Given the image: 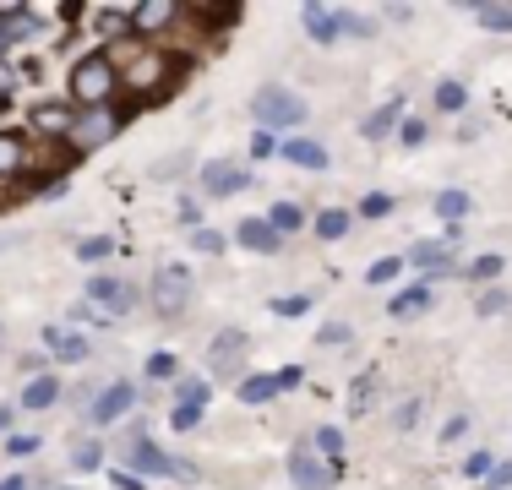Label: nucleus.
Segmentation results:
<instances>
[{
	"label": "nucleus",
	"instance_id": "1",
	"mask_svg": "<svg viewBox=\"0 0 512 490\" xmlns=\"http://www.w3.org/2000/svg\"><path fill=\"white\" fill-rule=\"evenodd\" d=\"M115 88H120V66L109 49H93L71 66V104L77 109H104L115 104Z\"/></svg>",
	"mask_w": 512,
	"mask_h": 490
},
{
	"label": "nucleus",
	"instance_id": "2",
	"mask_svg": "<svg viewBox=\"0 0 512 490\" xmlns=\"http://www.w3.org/2000/svg\"><path fill=\"white\" fill-rule=\"evenodd\" d=\"M120 469H131V474H169V480H197V469H191L186 458H169V452L158 447L148 431H131V436H126Z\"/></svg>",
	"mask_w": 512,
	"mask_h": 490
},
{
	"label": "nucleus",
	"instance_id": "3",
	"mask_svg": "<svg viewBox=\"0 0 512 490\" xmlns=\"http://www.w3.org/2000/svg\"><path fill=\"white\" fill-rule=\"evenodd\" d=\"M120 126H126V109H120V104L82 109V115H77V126H71V137H66V153H71V158L99 153L104 142H115V137H120Z\"/></svg>",
	"mask_w": 512,
	"mask_h": 490
},
{
	"label": "nucleus",
	"instance_id": "4",
	"mask_svg": "<svg viewBox=\"0 0 512 490\" xmlns=\"http://www.w3.org/2000/svg\"><path fill=\"white\" fill-rule=\"evenodd\" d=\"M175 77H180V60H169L164 49H148V55L131 60L126 88L137 93V98H164V93H175V88H180Z\"/></svg>",
	"mask_w": 512,
	"mask_h": 490
},
{
	"label": "nucleus",
	"instance_id": "5",
	"mask_svg": "<svg viewBox=\"0 0 512 490\" xmlns=\"http://www.w3.org/2000/svg\"><path fill=\"white\" fill-rule=\"evenodd\" d=\"M251 115H256V131H295V126H306V104H300L289 88H262L251 98Z\"/></svg>",
	"mask_w": 512,
	"mask_h": 490
},
{
	"label": "nucleus",
	"instance_id": "6",
	"mask_svg": "<svg viewBox=\"0 0 512 490\" xmlns=\"http://www.w3.org/2000/svg\"><path fill=\"white\" fill-rule=\"evenodd\" d=\"M289 480H295L300 490H333L338 480H344V463H327V458H316V452L300 441L295 452H289Z\"/></svg>",
	"mask_w": 512,
	"mask_h": 490
},
{
	"label": "nucleus",
	"instance_id": "7",
	"mask_svg": "<svg viewBox=\"0 0 512 490\" xmlns=\"http://www.w3.org/2000/svg\"><path fill=\"white\" fill-rule=\"evenodd\" d=\"M148 289H153V305L164 316H180L191 305V273H186V267H158Z\"/></svg>",
	"mask_w": 512,
	"mask_h": 490
},
{
	"label": "nucleus",
	"instance_id": "8",
	"mask_svg": "<svg viewBox=\"0 0 512 490\" xmlns=\"http://www.w3.org/2000/svg\"><path fill=\"white\" fill-rule=\"evenodd\" d=\"M246 354H251V338L240 333V327H229V333H218L213 349H207V371H213V376H240Z\"/></svg>",
	"mask_w": 512,
	"mask_h": 490
},
{
	"label": "nucleus",
	"instance_id": "9",
	"mask_svg": "<svg viewBox=\"0 0 512 490\" xmlns=\"http://www.w3.org/2000/svg\"><path fill=\"white\" fill-rule=\"evenodd\" d=\"M33 126H39V137H71V126H77V104H71V98L33 104Z\"/></svg>",
	"mask_w": 512,
	"mask_h": 490
},
{
	"label": "nucleus",
	"instance_id": "10",
	"mask_svg": "<svg viewBox=\"0 0 512 490\" xmlns=\"http://www.w3.org/2000/svg\"><path fill=\"white\" fill-rule=\"evenodd\" d=\"M300 22H306V33L316 44H338L349 28V11H333V6H306L300 11Z\"/></svg>",
	"mask_w": 512,
	"mask_h": 490
},
{
	"label": "nucleus",
	"instance_id": "11",
	"mask_svg": "<svg viewBox=\"0 0 512 490\" xmlns=\"http://www.w3.org/2000/svg\"><path fill=\"white\" fill-rule=\"evenodd\" d=\"M131 403H137V387H131V382H109L99 398H93V425H115L120 414H131Z\"/></svg>",
	"mask_w": 512,
	"mask_h": 490
},
{
	"label": "nucleus",
	"instance_id": "12",
	"mask_svg": "<svg viewBox=\"0 0 512 490\" xmlns=\"http://www.w3.org/2000/svg\"><path fill=\"white\" fill-rule=\"evenodd\" d=\"M175 17H180L175 0H148V6H131V33H137V39H153V33H164Z\"/></svg>",
	"mask_w": 512,
	"mask_h": 490
},
{
	"label": "nucleus",
	"instance_id": "13",
	"mask_svg": "<svg viewBox=\"0 0 512 490\" xmlns=\"http://www.w3.org/2000/svg\"><path fill=\"white\" fill-rule=\"evenodd\" d=\"M88 300H99V305H104V316H126L131 305H137V289L104 273V278H93V284H88Z\"/></svg>",
	"mask_w": 512,
	"mask_h": 490
},
{
	"label": "nucleus",
	"instance_id": "14",
	"mask_svg": "<svg viewBox=\"0 0 512 490\" xmlns=\"http://www.w3.org/2000/svg\"><path fill=\"white\" fill-rule=\"evenodd\" d=\"M246 186H251V169H240V164H224V158H218V164L202 169V191L207 196H235Z\"/></svg>",
	"mask_w": 512,
	"mask_h": 490
},
{
	"label": "nucleus",
	"instance_id": "15",
	"mask_svg": "<svg viewBox=\"0 0 512 490\" xmlns=\"http://www.w3.org/2000/svg\"><path fill=\"white\" fill-rule=\"evenodd\" d=\"M278 153H284L295 169H306V175H322V169L333 164V158H327V147L316 142V137H289V142H278Z\"/></svg>",
	"mask_w": 512,
	"mask_h": 490
},
{
	"label": "nucleus",
	"instance_id": "16",
	"mask_svg": "<svg viewBox=\"0 0 512 490\" xmlns=\"http://www.w3.org/2000/svg\"><path fill=\"white\" fill-rule=\"evenodd\" d=\"M44 343H50L55 360H71V365H82V360L93 354L88 333H71V327H50V333H44Z\"/></svg>",
	"mask_w": 512,
	"mask_h": 490
},
{
	"label": "nucleus",
	"instance_id": "17",
	"mask_svg": "<svg viewBox=\"0 0 512 490\" xmlns=\"http://www.w3.org/2000/svg\"><path fill=\"white\" fill-rule=\"evenodd\" d=\"M398 126H404V104L393 98V104H382V109H371V115H365L360 137H365V142H387Z\"/></svg>",
	"mask_w": 512,
	"mask_h": 490
},
{
	"label": "nucleus",
	"instance_id": "18",
	"mask_svg": "<svg viewBox=\"0 0 512 490\" xmlns=\"http://www.w3.org/2000/svg\"><path fill=\"white\" fill-rule=\"evenodd\" d=\"M235 240L246 245V251H262V256H273L278 245H284V235H273V224H267V218H246V224L235 229Z\"/></svg>",
	"mask_w": 512,
	"mask_h": 490
},
{
	"label": "nucleus",
	"instance_id": "19",
	"mask_svg": "<svg viewBox=\"0 0 512 490\" xmlns=\"http://www.w3.org/2000/svg\"><path fill=\"white\" fill-rule=\"evenodd\" d=\"M28 164V137L22 131H0V180H11Z\"/></svg>",
	"mask_w": 512,
	"mask_h": 490
},
{
	"label": "nucleus",
	"instance_id": "20",
	"mask_svg": "<svg viewBox=\"0 0 512 490\" xmlns=\"http://www.w3.org/2000/svg\"><path fill=\"white\" fill-rule=\"evenodd\" d=\"M431 284H409L404 294H393V300H387V316H420V311H431Z\"/></svg>",
	"mask_w": 512,
	"mask_h": 490
},
{
	"label": "nucleus",
	"instance_id": "21",
	"mask_svg": "<svg viewBox=\"0 0 512 490\" xmlns=\"http://www.w3.org/2000/svg\"><path fill=\"white\" fill-rule=\"evenodd\" d=\"M55 403H60V382H55V376H33V382L22 387V409L39 414V409H55Z\"/></svg>",
	"mask_w": 512,
	"mask_h": 490
},
{
	"label": "nucleus",
	"instance_id": "22",
	"mask_svg": "<svg viewBox=\"0 0 512 490\" xmlns=\"http://www.w3.org/2000/svg\"><path fill=\"white\" fill-rule=\"evenodd\" d=\"M235 398L246 403V409H256V403H273V398H278V382H273V376H262V371H256V376H240Z\"/></svg>",
	"mask_w": 512,
	"mask_h": 490
},
{
	"label": "nucleus",
	"instance_id": "23",
	"mask_svg": "<svg viewBox=\"0 0 512 490\" xmlns=\"http://www.w3.org/2000/svg\"><path fill=\"white\" fill-rule=\"evenodd\" d=\"M267 224H273V235H295V229H306V207L300 202H273Z\"/></svg>",
	"mask_w": 512,
	"mask_h": 490
},
{
	"label": "nucleus",
	"instance_id": "24",
	"mask_svg": "<svg viewBox=\"0 0 512 490\" xmlns=\"http://www.w3.org/2000/svg\"><path fill=\"white\" fill-rule=\"evenodd\" d=\"M349 224H355V218H349L344 207H322L311 229H316V235H322V240H344V235H349Z\"/></svg>",
	"mask_w": 512,
	"mask_h": 490
},
{
	"label": "nucleus",
	"instance_id": "25",
	"mask_svg": "<svg viewBox=\"0 0 512 490\" xmlns=\"http://www.w3.org/2000/svg\"><path fill=\"white\" fill-rule=\"evenodd\" d=\"M436 213H442L447 224H458V218H469V213H474V196L453 186V191H442V196H436Z\"/></svg>",
	"mask_w": 512,
	"mask_h": 490
},
{
	"label": "nucleus",
	"instance_id": "26",
	"mask_svg": "<svg viewBox=\"0 0 512 490\" xmlns=\"http://www.w3.org/2000/svg\"><path fill=\"white\" fill-rule=\"evenodd\" d=\"M409 262H414V267H425V273H447V245L420 240V245L409 251Z\"/></svg>",
	"mask_w": 512,
	"mask_h": 490
},
{
	"label": "nucleus",
	"instance_id": "27",
	"mask_svg": "<svg viewBox=\"0 0 512 490\" xmlns=\"http://www.w3.org/2000/svg\"><path fill=\"white\" fill-rule=\"evenodd\" d=\"M311 452H316V458H327V463H344V431H338V425H322L316 441H311Z\"/></svg>",
	"mask_w": 512,
	"mask_h": 490
},
{
	"label": "nucleus",
	"instance_id": "28",
	"mask_svg": "<svg viewBox=\"0 0 512 490\" xmlns=\"http://www.w3.org/2000/svg\"><path fill=\"white\" fill-rule=\"evenodd\" d=\"M99 463H104V447H99V441H77V447H71V469H77V474H93Z\"/></svg>",
	"mask_w": 512,
	"mask_h": 490
},
{
	"label": "nucleus",
	"instance_id": "29",
	"mask_svg": "<svg viewBox=\"0 0 512 490\" xmlns=\"http://www.w3.org/2000/svg\"><path fill=\"white\" fill-rule=\"evenodd\" d=\"M311 294H278L273 300V316H284V322H295V316H311Z\"/></svg>",
	"mask_w": 512,
	"mask_h": 490
},
{
	"label": "nucleus",
	"instance_id": "30",
	"mask_svg": "<svg viewBox=\"0 0 512 490\" xmlns=\"http://www.w3.org/2000/svg\"><path fill=\"white\" fill-rule=\"evenodd\" d=\"M115 251H120V245L109 240V235H88V240L77 245V256H82V262H109Z\"/></svg>",
	"mask_w": 512,
	"mask_h": 490
},
{
	"label": "nucleus",
	"instance_id": "31",
	"mask_svg": "<svg viewBox=\"0 0 512 490\" xmlns=\"http://www.w3.org/2000/svg\"><path fill=\"white\" fill-rule=\"evenodd\" d=\"M175 398L186 403V409H202V403H207V382H202V376H180V382H175Z\"/></svg>",
	"mask_w": 512,
	"mask_h": 490
},
{
	"label": "nucleus",
	"instance_id": "32",
	"mask_svg": "<svg viewBox=\"0 0 512 490\" xmlns=\"http://www.w3.org/2000/svg\"><path fill=\"white\" fill-rule=\"evenodd\" d=\"M474 17H480L491 33H512V6H474Z\"/></svg>",
	"mask_w": 512,
	"mask_h": 490
},
{
	"label": "nucleus",
	"instance_id": "33",
	"mask_svg": "<svg viewBox=\"0 0 512 490\" xmlns=\"http://www.w3.org/2000/svg\"><path fill=\"white\" fill-rule=\"evenodd\" d=\"M398 273H404V256H387V262H371V273H365V284H393Z\"/></svg>",
	"mask_w": 512,
	"mask_h": 490
},
{
	"label": "nucleus",
	"instance_id": "34",
	"mask_svg": "<svg viewBox=\"0 0 512 490\" xmlns=\"http://www.w3.org/2000/svg\"><path fill=\"white\" fill-rule=\"evenodd\" d=\"M463 104H469L463 82H442V88H436V109H447V115H453V109H463Z\"/></svg>",
	"mask_w": 512,
	"mask_h": 490
},
{
	"label": "nucleus",
	"instance_id": "35",
	"mask_svg": "<svg viewBox=\"0 0 512 490\" xmlns=\"http://www.w3.org/2000/svg\"><path fill=\"white\" fill-rule=\"evenodd\" d=\"M502 267H507V256H496V251H491V256H480V262L469 267V278H474V284H491V278L502 273Z\"/></svg>",
	"mask_w": 512,
	"mask_h": 490
},
{
	"label": "nucleus",
	"instance_id": "36",
	"mask_svg": "<svg viewBox=\"0 0 512 490\" xmlns=\"http://www.w3.org/2000/svg\"><path fill=\"white\" fill-rule=\"evenodd\" d=\"M393 196H387V191H371V196H365V202H360V218H387V213H393Z\"/></svg>",
	"mask_w": 512,
	"mask_h": 490
},
{
	"label": "nucleus",
	"instance_id": "37",
	"mask_svg": "<svg viewBox=\"0 0 512 490\" xmlns=\"http://www.w3.org/2000/svg\"><path fill=\"white\" fill-rule=\"evenodd\" d=\"M491 469H496L491 452H469V458H463V474H469V480H491Z\"/></svg>",
	"mask_w": 512,
	"mask_h": 490
},
{
	"label": "nucleus",
	"instance_id": "38",
	"mask_svg": "<svg viewBox=\"0 0 512 490\" xmlns=\"http://www.w3.org/2000/svg\"><path fill=\"white\" fill-rule=\"evenodd\" d=\"M115 28H131V6H109V11H99V33H115Z\"/></svg>",
	"mask_w": 512,
	"mask_h": 490
},
{
	"label": "nucleus",
	"instance_id": "39",
	"mask_svg": "<svg viewBox=\"0 0 512 490\" xmlns=\"http://www.w3.org/2000/svg\"><path fill=\"white\" fill-rule=\"evenodd\" d=\"M191 245L207 251V256H218V251H224V235H218V229H191Z\"/></svg>",
	"mask_w": 512,
	"mask_h": 490
},
{
	"label": "nucleus",
	"instance_id": "40",
	"mask_svg": "<svg viewBox=\"0 0 512 490\" xmlns=\"http://www.w3.org/2000/svg\"><path fill=\"white\" fill-rule=\"evenodd\" d=\"M175 371H180L175 354H153V360H148V376H153V382H164V376H175Z\"/></svg>",
	"mask_w": 512,
	"mask_h": 490
},
{
	"label": "nucleus",
	"instance_id": "41",
	"mask_svg": "<svg viewBox=\"0 0 512 490\" xmlns=\"http://www.w3.org/2000/svg\"><path fill=\"white\" fill-rule=\"evenodd\" d=\"M507 300H512V294H502V289H485V294H480V316H502V311H507Z\"/></svg>",
	"mask_w": 512,
	"mask_h": 490
},
{
	"label": "nucleus",
	"instance_id": "42",
	"mask_svg": "<svg viewBox=\"0 0 512 490\" xmlns=\"http://www.w3.org/2000/svg\"><path fill=\"white\" fill-rule=\"evenodd\" d=\"M316 343H322V349H338V343H349V327L344 322H327L322 333H316Z\"/></svg>",
	"mask_w": 512,
	"mask_h": 490
},
{
	"label": "nucleus",
	"instance_id": "43",
	"mask_svg": "<svg viewBox=\"0 0 512 490\" xmlns=\"http://www.w3.org/2000/svg\"><path fill=\"white\" fill-rule=\"evenodd\" d=\"M267 153H278V137L273 131H251V158H267Z\"/></svg>",
	"mask_w": 512,
	"mask_h": 490
},
{
	"label": "nucleus",
	"instance_id": "44",
	"mask_svg": "<svg viewBox=\"0 0 512 490\" xmlns=\"http://www.w3.org/2000/svg\"><path fill=\"white\" fill-rule=\"evenodd\" d=\"M398 142H404V147H420V142H425V120H404V126H398Z\"/></svg>",
	"mask_w": 512,
	"mask_h": 490
},
{
	"label": "nucleus",
	"instance_id": "45",
	"mask_svg": "<svg viewBox=\"0 0 512 490\" xmlns=\"http://www.w3.org/2000/svg\"><path fill=\"white\" fill-rule=\"evenodd\" d=\"M197 420H202V409H186V403H175V414H169V425H175V431H191Z\"/></svg>",
	"mask_w": 512,
	"mask_h": 490
},
{
	"label": "nucleus",
	"instance_id": "46",
	"mask_svg": "<svg viewBox=\"0 0 512 490\" xmlns=\"http://www.w3.org/2000/svg\"><path fill=\"white\" fill-rule=\"evenodd\" d=\"M273 382H278V392H289V387L306 382V371H300V365H284V371H273Z\"/></svg>",
	"mask_w": 512,
	"mask_h": 490
},
{
	"label": "nucleus",
	"instance_id": "47",
	"mask_svg": "<svg viewBox=\"0 0 512 490\" xmlns=\"http://www.w3.org/2000/svg\"><path fill=\"white\" fill-rule=\"evenodd\" d=\"M485 490H512V458H507V463H496L491 480H485Z\"/></svg>",
	"mask_w": 512,
	"mask_h": 490
},
{
	"label": "nucleus",
	"instance_id": "48",
	"mask_svg": "<svg viewBox=\"0 0 512 490\" xmlns=\"http://www.w3.org/2000/svg\"><path fill=\"white\" fill-rule=\"evenodd\" d=\"M469 436V414H453V420L442 425V441H463Z\"/></svg>",
	"mask_w": 512,
	"mask_h": 490
},
{
	"label": "nucleus",
	"instance_id": "49",
	"mask_svg": "<svg viewBox=\"0 0 512 490\" xmlns=\"http://www.w3.org/2000/svg\"><path fill=\"white\" fill-rule=\"evenodd\" d=\"M109 480H115V490H148V485H142V474H131V469H115Z\"/></svg>",
	"mask_w": 512,
	"mask_h": 490
},
{
	"label": "nucleus",
	"instance_id": "50",
	"mask_svg": "<svg viewBox=\"0 0 512 490\" xmlns=\"http://www.w3.org/2000/svg\"><path fill=\"white\" fill-rule=\"evenodd\" d=\"M371 387H376V371H365L360 387H355V409H365V403H371Z\"/></svg>",
	"mask_w": 512,
	"mask_h": 490
},
{
	"label": "nucleus",
	"instance_id": "51",
	"mask_svg": "<svg viewBox=\"0 0 512 490\" xmlns=\"http://www.w3.org/2000/svg\"><path fill=\"white\" fill-rule=\"evenodd\" d=\"M180 224H186V229H202V207H197V202H180Z\"/></svg>",
	"mask_w": 512,
	"mask_h": 490
},
{
	"label": "nucleus",
	"instance_id": "52",
	"mask_svg": "<svg viewBox=\"0 0 512 490\" xmlns=\"http://www.w3.org/2000/svg\"><path fill=\"white\" fill-rule=\"evenodd\" d=\"M11 452H17V458H28V452H39V436H11Z\"/></svg>",
	"mask_w": 512,
	"mask_h": 490
},
{
	"label": "nucleus",
	"instance_id": "53",
	"mask_svg": "<svg viewBox=\"0 0 512 490\" xmlns=\"http://www.w3.org/2000/svg\"><path fill=\"white\" fill-rule=\"evenodd\" d=\"M414 414H420V403H404V409H398V431H409V425H414Z\"/></svg>",
	"mask_w": 512,
	"mask_h": 490
},
{
	"label": "nucleus",
	"instance_id": "54",
	"mask_svg": "<svg viewBox=\"0 0 512 490\" xmlns=\"http://www.w3.org/2000/svg\"><path fill=\"white\" fill-rule=\"evenodd\" d=\"M11 82H17V77H11V66L0 60V93H11Z\"/></svg>",
	"mask_w": 512,
	"mask_h": 490
},
{
	"label": "nucleus",
	"instance_id": "55",
	"mask_svg": "<svg viewBox=\"0 0 512 490\" xmlns=\"http://www.w3.org/2000/svg\"><path fill=\"white\" fill-rule=\"evenodd\" d=\"M11 414H17V409H11V403H0V431H11Z\"/></svg>",
	"mask_w": 512,
	"mask_h": 490
},
{
	"label": "nucleus",
	"instance_id": "56",
	"mask_svg": "<svg viewBox=\"0 0 512 490\" xmlns=\"http://www.w3.org/2000/svg\"><path fill=\"white\" fill-rule=\"evenodd\" d=\"M0 490H28V480H22V474H11V480L0 485Z\"/></svg>",
	"mask_w": 512,
	"mask_h": 490
},
{
	"label": "nucleus",
	"instance_id": "57",
	"mask_svg": "<svg viewBox=\"0 0 512 490\" xmlns=\"http://www.w3.org/2000/svg\"><path fill=\"white\" fill-rule=\"evenodd\" d=\"M17 240H22V235H0V251H6V245H17Z\"/></svg>",
	"mask_w": 512,
	"mask_h": 490
},
{
	"label": "nucleus",
	"instance_id": "58",
	"mask_svg": "<svg viewBox=\"0 0 512 490\" xmlns=\"http://www.w3.org/2000/svg\"><path fill=\"white\" fill-rule=\"evenodd\" d=\"M6 104H11V93H0V109H6Z\"/></svg>",
	"mask_w": 512,
	"mask_h": 490
},
{
	"label": "nucleus",
	"instance_id": "59",
	"mask_svg": "<svg viewBox=\"0 0 512 490\" xmlns=\"http://www.w3.org/2000/svg\"><path fill=\"white\" fill-rule=\"evenodd\" d=\"M6 44H11V39H6V28H0V49H6Z\"/></svg>",
	"mask_w": 512,
	"mask_h": 490
}]
</instances>
